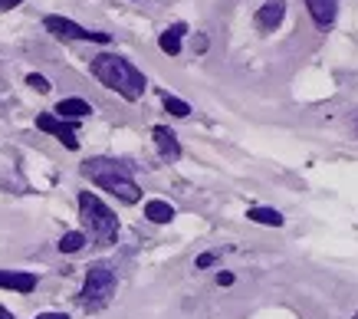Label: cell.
<instances>
[{
    "instance_id": "6da1fadb",
    "label": "cell",
    "mask_w": 358,
    "mask_h": 319,
    "mask_svg": "<svg viewBox=\"0 0 358 319\" xmlns=\"http://www.w3.org/2000/svg\"><path fill=\"white\" fill-rule=\"evenodd\" d=\"M92 76L102 83V86H109L112 92H119L122 99H141L145 96V86H148V79L141 69H135V63H129L125 56H115V53H102L92 59Z\"/></svg>"
},
{
    "instance_id": "7a4b0ae2",
    "label": "cell",
    "mask_w": 358,
    "mask_h": 319,
    "mask_svg": "<svg viewBox=\"0 0 358 319\" xmlns=\"http://www.w3.org/2000/svg\"><path fill=\"white\" fill-rule=\"evenodd\" d=\"M83 175L92 185L102 187V191H109L119 201H125V204H138L141 201V187L135 185L131 168L125 162H115V158H89L86 165H83Z\"/></svg>"
},
{
    "instance_id": "3957f363",
    "label": "cell",
    "mask_w": 358,
    "mask_h": 319,
    "mask_svg": "<svg viewBox=\"0 0 358 319\" xmlns=\"http://www.w3.org/2000/svg\"><path fill=\"white\" fill-rule=\"evenodd\" d=\"M79 218H83V227L92 234V241L99 247H112L119 241V218L115 211L99 201L92 191H79Z\"/></svg>"
},
{
    "instance_id": "277c9868",
    "label": "cell",
    "mask_w": 358,
    "mask_h": 319,
    "mask_svg": "<svg viewBox=\"0 0 358 319\" xmlns=\"http://www.w3.org/2000/svg\"><path fill=\"white\" fill-rule=\"evenodd\" d=\"M112 297H115V270L109 264H92L86 270V283L79 290V306L86 313H96L109 306Z\"/></svg>"
},
{
    "instance_id": "5b68a950",
    "label": "cell",
    "mask_w": 358,
    "mask_h": 319,
    "mask_svg": "<svg viewBox=\"0 0 358 319\" xmlns=\"http://www.w3.org/2000/svg\"><path fill=\"white\" fill-rule=\"evenodd\" d=\"M43 27L53 36H59V40H89V43H109V40H112L109 34L86 30V27H79L76 20H66V17H56V13H50V17H46Z\"/></svg>"
},
{
    "instance_id": "8992f818",
    "label": "cell",
    "mask_w": 358,
    "mask_h": 319,
    "mask_svg": "<svg viewBox=\"0 0 358 319\" xmlns=\"http://www.w3.org/2000/svg\"><path fill=\"white\" fill-rule=\"evenodd\" d=\"M36 129L40 132H50V135H56L59 142L69 148V152H76L79 148V139H76V129L69 125V122H63V119H56V115H50V112H43L40 119H36Z\"/></svg>"
},
{
    "instance_id": "52a82bcc",
    "label": "cell",
    "mask_w": 358,
    "mask_h": 319,
    "mask_svg": "<svg viewBox=\"0 0 358 319\" xmlns=\"http://www.w3.org/2000/svg\"><path fill=\"white\" fill-rule=\"evenodd\" d=\"M152 139H155V145H158V155H162L164 162H178V158H181V142H178V135H174L171 129L155 125Z\"/></svg>"
},
{
    "instance_id": "ba28073f",
    "label": "cell",
    "mask_w": 358,
    "mask_h": 319,
    "mask_svg": "<svg viewBox=\"0 0 358 319\" xmlns=\"http://www.w3.org/2000/svg\"><path fill=\"white\" fill-rule=\"evenodd\" d=\"M0 290L33 293L36 290V274H27V270H0Z\"/></svg>"
},
{
    "instance_id": "9c48e42d",
    "label": "cell",
    "mask_w": 358,
    "mask_h": 319,
    "mask_svg": "<svg viewBox=\"0 0 358 319\" xmlns=\"http://www.w3.org/2000/svg\"><path fill=\"white\" fill-rule=\"evenodd\" d=\"M306 7H309V17L315 20L319 30H329L336 23V13H338L336 0H306Z\"/></svg>"
},
{
    "instance_id": "30bf717a",
    "label": "cell",
    "mask_w": 358,
    "mask_h": 319,
    "mask_svg": "<svg viewBox=\"0 0 358 319\" xmlns=\"http://www.w3.org/2000/svg\"><path fill=\"white\" fill-rule=\"evenodd\" d=\"M286 17V0H266L260 10H257V27L260 30H276Z\"/></svg>"
},
{
    "instance_id": "8fae6325",
    "label": "cell",
    "mask_w": 358,
    "mask_h": 319,
    "mask_svg": "<svg viewBox=\"0 0 358 319\" xmlns=\"http://www.w3.org/2000/svg\"><path fill=\"white\" fill-rule=\"evenodd\" d=\"M56 119H86L89 112H92V106H89L86 99H63L56 102Z\"/></svg>"
},
{
    "instance_id": "7c38bea8",
    "label": "cell",
    "mask_w": 358,
    "mask_h": 319,
    "mask_svg": "<svg viewBox=\"0 0 358 319\" xmlns=\"http://www.w3.org/2000/svg\"><path fill=\"white\" fill-rule=\"evenodd\" d=\"M187 34V27L185 23H174V27H168L162 36H158V46H162L168 56H178L181 53V36Z\"/></svg>"
},
{
    "instance_id": "4fadbf2b",
    "label": "cell",
    "mask_w": 358,
    "mask_h": 319,
    "mask_svg": "<svg viewBox=\"0 0 358 319\" xmlns=\"http://www.w3.org/2000/svg\"><path fill=\"white\" fill-rule=\"evenodd\" d=\"M145 218L152 220V224H171L174 208L168 201H148V204H145Z\"/></svg>"
},
{
    "instance_id": "5bb4252c",
    "label": "cell",
    "mask_w": 358,
    "mask_h": 319,
    "mask_svg": "<svg viewBox=\"0 0 358 319\" xmlns=\"http://www.w3.org/2000/svg\"><path fill=\"white\" fill-rule=\"evenodd\" d=\"M247 218L253 220V224H266V227H282V214L273 208H250Z\"/></svg>"
},
{
    "instance_id": "9a60e30c",
    "label": "cell",
    "mask_w": 358,
    "mask_h": 319,
    "mask_svg": "<svg viewBox=\"0 0 358 319\" xmlns=\"http://www.w3.org/2000/svg\"><path fill=\"white\" fill-rule=\"evenodd\" d=\"M86 247V234L83 231H69V234H63V241H59V250L63 253H79Z\"/></svg>"
},
{
    "instance_id": "2e32d148",
    "label": "cell",
    "mask_w": 358,
    "mask_h": 319,
    "mask_svg": "<svg viewBox=\"0 0 358 319\" xmlns=\"http://www.w3.org/2000/svg\"><path fill=\"white\" fill-rule=\"evenodd\" d=\"M162 102H164V109L171 112L174 119H187V115H191V106H187L185 99H178V96H168V92H164Z\"/></svg>"
},
{
    "instance_id": "e0dca14e",
    "label": "cell",
    "mask_w": 358,
    "mask_h": 319,
    "mask_svg": "<svg viewBox=\"0 0 358 319\" xmlns=\"http://www.w3.org/2000/svg\"><path fill=\"white\" fill-rule=\"evenodd\" d=\"M27 86H33L36 92H50V79L40 76V73H30V76H27Z\"/></svg>"
},
{
    "instance_id": "ac0fdd59",
    "label": "cell",
    "mask_w": 358,
    "mask_h": 319,
    "mask_svg": "<svg viewBox=\"0 0 358 319\" xmlns=\"http://www.w3.org/2000/svg\"><path fill=\"white\" fill-rule=\"evenodd\" d=\"M214 260H217V253H201V257H197V267L204 270V267H210Z\"/></svg>"
},
{
    "instance_id": "d6986e66",
    "label": "cell",
    "mask_w": 358,
    "mask_h": 319,
    "mask_svg": "<svg viewBox=\"0 0 358 319\" xmlns=\"http://www.w3.org/2000/svg\"><path fill=\"white\" fill-rule=\"evenodd\" d=\"M23 0H0V10H13V7H20Z\"/></svg>"
},
{
    "instance_id": "ffe728a7",
    "label": "cell",
    "mask_w": 358,
    "mask_h": 319,
    "mask_svg": "<svg viewBox=\"0 0 358 319\" xmlns=\"http://www.w3.org/2000/svg\"><path fill=\"white\" fill-rule=\"evenodd\" d=\"M217 283L220 286H230V283H234V274H217Z\"/></svg>"
},
{
    "instance_id": "44dd1931",
    "label": "cell",
    "mask_w": 358,
    "mask_h": 319,
    "mask_svg": "<svg viewBox=\"0 0 358 319\" xmlns=\"http://www.w3.org/2000/svg\"><path fill=\"white\" fill-rule=\"evenodd\" d=\"M36 319H69V316H66V313H40Z\"/></svg>"
},
{
    "instance_id": "7402d4cb",
    "label": "cell",
    "mask_w": 358,
    "mask_h": 319,
    "mask_svg": "<svg viewBox=\"0 0 358 319\" xmlns=\"http://www.w3.org/2000/svg\"><path fill=\"white\" fill-rule=\"evenodd\" d=\"M0 319H13V313H10V309H3V306H0Z\"/></svg>"
},
{
    "instance_id": "603a6c76",
    "label": "cell",
    "mask_w": 358,
    "mask_h": 319,
    "mask_svg": "<svg viewBox=\"0 0 358 319\" xmlns=\"http://www.w3.org/2000/svg\"><path fill=\"white\" fill-rule=\"evenodd\" d=\"M355 135H358V115H355Z\"/></svg>"
},
{
    "instance_id": "cb8c5ba5",
    "label": "cell",
    "mask_w": 358,
    "mask_h": 319,
    "mask_svg": "<svg viewBox=\"0 0 358 319\" xmlns=\"http://www.w3.org/2000/svg\"><path fill=\"white\" fill-rule=\"evenodd\" d=\"M352 319H358V313H355V316H352Z\"/></svg>"
}]
</instances>
